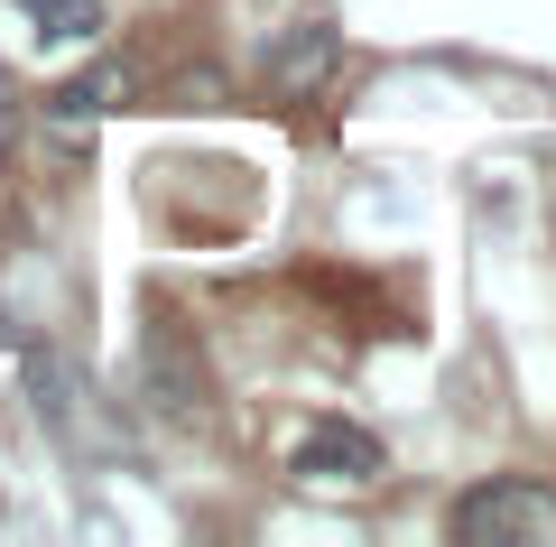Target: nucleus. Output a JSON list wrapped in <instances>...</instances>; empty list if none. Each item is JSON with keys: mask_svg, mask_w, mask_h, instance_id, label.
I'll use <instances>...</instances> for the list:
<instances>
[{"mask_svg": "<svg viewBox=\"0 0 556 547\" xmlns=\"http://www.w3.org/2000/svg\"><path fill=\"white\" fill-rule=\"evenodd\" d=\"M139 381H149V409H167L177 427H214V372H204L195 334H186V315H149V334H139Z\"/></svg>", "mask_w": 556, "mask_h": 547, "instance_id": "obj_1", "label": "nucleus"}, {"mask_svg": "<svg viewBox=\"0 0 556 547\" xmlns=\"http://www.w3.org/2000/svg\"><path fill=\"white\" fill-rule=\"evenodd\" d=\"M455 538H473V547H556V492L547 483H473L455 501Z\"/></svg>", "mask_w": 556, "mask_h": 547, "instance_id": "obj_2", "label": "nucleus"}, {"mask_svg": "<svg viewBox=\"0 0 556 547\" xmlns=\"http://www.w3.org/2000/svg\"><path fill=\"white\" fill-rule=\"evenodd\" d=\"M288 464H298L306 483H371L380 473V436L353 427V418H306V436L288 446Z\"/></svg>", "mask_w": 556, "mask_h": 547, "instance_id": "obj_3", "label": "nucleus"}, {"mask_svg": "<svg viewBox=\"0 0 556 547\" xmlns=\"http://www.w3.org/2000/svg\"><path fill=\"white\" fill-rule=\"evenodd\" d=\"M334 20H298L288 38H278V57H269V94H316L325 75H334Z\"/></svg>", "mask_w": 556, "mask_h": 547, "instance_id": "obj_4", "label": "nucleus"}, {"mask_svg": "<svg viewBox=\"0 0 556 547\" xmlns=\"http://www.w3.org/2000/svg\"><path fill=\"white\" fill-rule=\"evenodd\" d=\"M112 102H121V65H84L75 84L47 94V112H56V121H84V112H112Z\"/></svg>", "mask_w": 556, "mask_h": 547, "instance_id": "obj_5", "label": "nucleus"}, {"mask_svg": "<svg viewBox=\"0 0 556 547\" xmlns=\"http://www.w3.org/2000/svg\"><path fill=\"white\" fill-rule=\"evenodd\" d=\"M20 10H38L47 38H102V10H93V0H20Z\"/></svg>", "mask_w": 556, "mask_h": 547, "instance_id": "obj_6", "label": "nucleus"}, {"mask_svg": "<svg viewBox=\"0 0 556 547\" xmlns=\"http://www.w3.org/2000/svg\"><path fill=\"white\" fill-rule=\"evenodd\" d=\"M10 130H20V112H10V102H0V149H10Z\"/></svg>", "mask_w": 556, "mask_h": 547, "instance_id": "obj_7", "label": "nucleus"}]
</instances>
